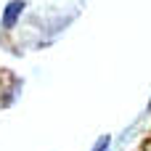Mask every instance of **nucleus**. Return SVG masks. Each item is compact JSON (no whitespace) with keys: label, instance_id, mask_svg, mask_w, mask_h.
<instances>
[{"label":"nucleus","instance_id":"obj_1","mask_svg":"<svg viewBox=\"0 0 151 151\" xmlns=\"http://www.w3.org/2000/svg\"><path fill=\"white\" fill-rule=\"evenodd\" d=\"M21 11H24V0H13V3H8V5H5V13H3V27L11 29V27L16 24V19L21 16Z\"/></svg>","mask_w":151,"mask_h":151},{"label":"nucleus","instance_id":"obj_2","mask_svg":"<svg viewBox=\"0 0 151 151\" xmlns=\"http://www.w3.org/2000/svg\"><path fill=\"white\" fill-rule=\"evenodd\" d=\"M106 146H109V138H101V141L96 143V149H93V151H106Z\"/></svg>","mask_w":151,"mask_h":151}]
</instances>
